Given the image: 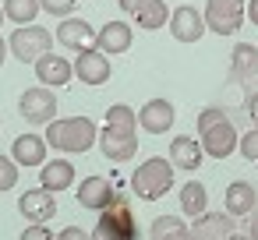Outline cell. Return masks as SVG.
Wrapping results in <instances>:
<instances>
[{
  "instance_id": "8fae6325",
  "label": "cell",
  "mask_w": 258,
  "mask_h": 240,
  "mask_svg": "<svg viewBox=\"0 0 258 240\" xmlns=\"http://www.w3.org/2000/svg\"><path fill=\"white\" fill-rule=\"evenodd\" d=\"M18 212H22V219H29V226H46V219L57 215V201L50 191L36 187V191H25L18 198Z\"/></svg>"
},
{
  "instance_id": "f546056e",
  "label": "cell",
  "mask_w": 258,
  "mask_h": 240,
  "mask_svg": "<svg viewBox=\"0 0 258 240\" xmlns=\"http://www.w3.org/2000/svg\"><path fill=\"white\" fill-rule=\"evenodd\" d=\"M39 4H43V11L53 15V18H71V11H75L78 0H39Z\"/></svg>"
},
{
  "instance_id": "cb8c5ba5",
  "label": "cell",
  "mask_w": 258,
  "mask_h": 240,
  "mask_svg": "<svg viewBox=\"0 0 258 240\" xmlns=\"http://www.w3.org/2000/svg\"><path fill=\"white\" fill-rule=\"evenodd\" d=\"M39 11H43L39 0H4V15H8V22H18V29L32 25Z\"/></svg>"
},
{
  "instance_id": "ac0fdd59",
  "label": "cell",
  "mask_w": 258,
  "mask_h": 240,
  "mask_svg": "<svg viewBox=\"0 0 258 240\" xmlns=\"http://www.w3.org/2000/svg\"><path fill=\"white\" fill-rule=\"evenodd\" d=\"M11 159L18 166H46V138L43 134H18L11 145Z\"/></svg>"
},
{
  "instance_id": "3957f363",
  "label": "cell",
  "mask_w": 258,
  "mask_h": 240,
  "mask_svg": "<svg viewBox=\"0 0 258 240\" xmlns=\"http://www.w3.org/2000/svg\"><path fill=\"white\" fill-rule=\"evenodd\" d=\"M170 187H173V163L163 159V155L145 159V163L135 170V177H131V191H135V198H142V201H159Z\"/></svg>"
},
{
  "instance_id": "52a82bcc",
  "label": "cell",
  "mask_w": 258,
  "mask_h": 240,
  "mask_svg": "<svg viewBox=\"0 0 258 240\" xmlns=\"http://www.w3.org/2000/svg\"><path fill=\"white\" fill-rule=\"evenodd\" d=\"M205 25L216 36H233L244 25V0H209L205 4Z\"/></svg>"
},
{
  "instance_id": "2e32d148",
  "label": "cell",
  "mask_w": 258,
  "mask_h": 240,
  "mask_svg": "<svg viewBox=\"0 0 258 240\" xmlns=\"http://www.w3.org/2000/svg\"><path fill=\"white\" fill-rule=\"evenodd\" d=\"M36 78H39V85H46V89H60V85H68V82L75 78V64L64 60L60 53H46V57L36 64Z\"/></svg>"
},
{
  "instance_id": "5b68a950",
  "label": "cell",
  "mask_w": 258,
  "mask_h": 240,
  "mask_svg": "<svg viewBox=\"0 0 258 240\" xmlns=\"http://www.w3.org/2000/svg\"><path fill=\"white\" fill-rule=\"evenodd\" d=\"M57 36H50L43 25H25V29H15L11 32V39H8V46H11V53L22 60V64H39L46 53H50V43H53Z\"/></svg>"
},
{
  "instance_id": "d590c367",
  "label": "cell",
  "mask_w": 258,
  "mask_h": 240,
  "mask_svg": "<svg viewBox=\"0 0 258 240\" xmlns=\"http://www.w3.org/2000/svg\"><path fill=\"white\" fill-rule=\"evenodd\" d=\"M247 22L258 25V0H247Z\"/></svg>"
},
{
  "instance_id": "1f68e13d",
  "label": "cell",
  "mask_w": 258,
  "mask_h": 240,
  "mask_svg": "<svg viewBox=\"0 0 258 240\" xmlns=\"http://www.w3.org/2000/svg\"><path fill=\"white\" fill-rule=\"evenodd\" d=\"M22 240H57V233H50L46 226H29L22 233Z\"/></svg>"
},
{
  "instance_id": "836d02e7",
  "label": "cell",
  "mask_w": 258,
  "mask_h": 240,
  "mask_svg": "<svg viewBox=\"0 0 258 240\" xmlns=\"http://www.w3.org/2000/svg\"><path fill=\"white\" fill-rule=\"evenodd\" d=\"M244 110H247V117H251V124L258 127V92H254V96L247 99V106H244Z\"/></svg>"
},
{
  "instance_id": "7c38bea8",
  "label": "cell",
  "mask_w": 258,
  "mask_h": 240,
  "mask_svg": "<svg viewBox=\"0 0 258 240\" xmlns=\"http://www.w3.org/2000/svg\"><path fill=\"white\" fill-rule=\"evenodd\" d=\"M191 233L195 240H226L237 233V219L223 208V212H205L198 219H191Z\"/></svg>"
},
{
  "instance_id": "f35d334b",
  "label": "cell",
  "mask_w": 258,
  "mask_h": 240,
  "mask_svg": "<svg viewBox=\"0 0 258 240\" xmlns=\"http://www.w3.org/2000/svg\"><path fill=\"white\" fill-rule=\"evenodd\" d=\"M226 240H247V236H244V233H233V236H226Z\"/></svg>"
},
{
  "instance_id": "83f0119b",
  "label": "cell",
  "mask_w": 258,
  "mask_h": 240,
  "mask_svg": "<svg viewBox=\"0 0 258 240\" xmlns=\"http://www.w3.org/2000/svg\"><path fill=\"white\" fill-rule=\"evenodd\" d=\"M247 163H258V127H251L247 134H240V148H237Z\"/></svg>"
},
{
  "instance_id": "d4e9b609",
  "label": "cell",
  "mask_w": 258,
  "mask_h": 240,
  "mask_svg": "<svg viewBox=\"0 0 258 240\" xmlns=\"http://www.w3.org/2000/svg\"><path fill=\"white\" fill-rule=\"evenodd\" d=\"M180 229H187V222H184L180 215H159V219H152V226H149V240H163V236L180 233Z\"/></svg>"
},
{
  "instance_id": "e575fe53",
  "label": "cell",
  "mask_w": 258,
  "mask_h": 240,
  "mask_svg": "<svg viewBox=\"0 0 258 240\" xmlns=\"http://www.w3.org/2000/svg\"><path fill=\"white\" fill-rule=\"evenodd\" d=\"M247 240H258V208H254L251 219H247Z\"/></svg>"
},
{
  "instance_id": "d6986e66",
  "label": "cell",
  "mask_w": 258,
  "mask_h": 240,
  "mask_svg": "<svg viewBox=\"0 0 258 240\" xmlns=\"http://www.w3.org/2000/svg\"><path fill=\"white\" fill-rule=\"evenodd\" d=\"M202 159H205V148H202V141H195L191 134H177V138L170 141V163H173V166L195 173V170L202 166Z\"/></svg>"
},
{
  "instance_id": "ab89813d",
  "label": "cell",
  "mask_w": 258,
  "mask_h": 240,
  "mask_svg": "<svg viewBox=\"0 0 258 240\" xmlns=\"http://www.w3.org/2000/svg\"><path fill=\"white\" fill-rule=\"evenodd\" d=\"M4 18H8V15H4V4H0V25H4Z\"/></svg>"
},
{
  "instance_id": "4316f807",
  "label": "cell",
  "mask_w": 258,
  "mask_h": 240,
  "mask_svg": "<svg viewBox=\"0 0 258 240\" xmlns=\"http://www.w3.org/2000/svg\"><path fill=\"white\" fill-rule=\"evenodd\" d=\"M18 184V163L11 155H0V191H11Z\"/></svg>"
},
{
  "instance_id": "74e56055",
  "label": "cell",
  "mask_w": 258,
  "mask_h": 240,
  "mask_svg": "<svg viewBox=\"0 0 258 240\" xmlns=\"http://www.w3.org/2000/svg\"><path fill=\"white\" fill-rule=\"evenodd\" d=\"M11 53V46H8V39H0V64H4V57Z\"/></svg>"
},
{
  "instance_id": "5bb4252c",
  "label": "cell",
  "mask_w": 258,
  "mask_h": 240,
  "mask_svg": "<svg viewBox=\"0 0 258 240\" xmlns=\"http://www.w3.org/2000/svg\"><path fill=\"white\" fill-rule=\"evenodd\" d=\"M75 74H78V82H85V85H103V82H110L113 67H110L106 53H99V50L92 46V50H82V53H78Z\"/></svg>"
},
{
  "instance_id": "7a4b0ae2",
  "label": "cell",
  "mask_w": 258,
  "mask_h": 240,
  "mask_svg": "<svg viewBox=\"0 0 258 240\" xmlns=\"http://www.w3.org/2000/svg\"><path fill=\"white\" fill-rule=\"evenodd\" d=\"M46 141L60 152H89L92 145H99V127L92 117H60L50 124Z\"/></svg>"
},
{
  "instance_id": "484cf974",
  "label": "cell",
  "mask_w": 258,
  "mask_h": 240,
  "mask_svg": "<svg viewBox=\"0 0 258 240\" xmlns=\"http://www.w3.org/2000/svg\"><path fill=\"white\" fill-rule=\"evenodd\" d=\"M170 15H173V11H170L166 4H156L152 11H145L142 18H135V25H138V29H145V32H152V29H163V25H170Z\"/></svg>"
},
{
  "instance_id": "f1b7e54d",
  "label": "cell",
  "mask_w": 258,
  "mask_h": 240,
  "mask_svg": "<svg viewBox=\"0 0 258 240\" xmlns=\"http://www.w3.org/2000/svg\"><path fill=\"white\" fill-rule=\"evenodd\" d=\"M120 4V11L124 15H131V18H142L145 11H152L156 4H163V0H117Z\"/></svg>"
},
{
  "instance_id": "d6a6232c",
  "label": "cell",
  "mask_w": 258,
  "mask_h": 240,
  "mask_svg": "<svg viewBox=\"0 0 258 240\" xmlns=\"http://www.w3.org/2000/svg\"><path fill=\"white\" fill-rule=\"evenodd\" d=\"M57 240H92V233H85L82 226H64L57 233Z\"/></svg>"
},
{
  "instance_id": "30bf717a",
  "label": "cell",
  "mask_w": 258,
  "mask_h": 240,
  "mask_svg": "<svg viewBox=\"0 0 258 240\" xmlns=\"http://www.w3.org/2000/svg\"><path fill=\"white\" fill-rule=\"evenodd\" d=\"M75 194H78V205L89 208V212H106L113 205V198H117V191H113V184L106 177H85Z\"/></svg>"
},
{
  "instance_id": "4dcf8cb0",
  "label": "cell",
  "mask_w": 258,
  "mask_h": 240,
  "mask_svg": "<svg viewBox=\"0 0 258 240\" xmlns=\"http://www.w3.org/2000/svg\"><path fill=\"white\" fill-rule=\"evenodd\" d=\"M226 113H223V106H205L202 113H198V131H205V127H212L216 120H223Z\"/></svg>"
},
{
  "instance_id": "9a60e30c",
  "label": "cell",
  "mask_w": 258,
  "mask_h": 240,
  "mask_svg": "<svg viewBox=\"0 0 258 240\" xmlns=\"http://www.w3.org/2000/svg\"><path fill=\"white\" fill-rule=\"evenodd\" d=\"M57 43L64 46V50H92L96 46V32H92V25L89 22H82V18H64L60 25H57Z\"/></svg>"
},
{
  "instance_id": "277c9868",
  "label": "cell",
  "mask_w": 258,
  "mask_h": 240,
  "mask_svg": "<svg viewBox=\"0 0 258 240\" xmlns=\"http://www.w3.org/2000/svg\"><path fill=\"white\" fill-rule=\"evenodd\" d=\"M92 240H138V222H135V212H131L127 194L117 191L113 205L106 212H99V222L92 229Z\"/></svg>"
},
{
  "instance_id": "4fadbf2b",
  "label": "cell",
  "mask_w": 258,
  "mask_h": 240,
  "mask_svg": "<svg viewBox=\"0 0 258 240\" xmlns=\"http://www.w3.org/2000/svg\"><path fill=\"white\" fill-rule=\"evenodd\" d=\"M177 120V110L170 99H149L142 110H138V127L149 131V134H166Z\"/></svg>"
},
{
  "instance_id": "603a6c76",
  "label": "cell",
  "mask_w": 258,
  "mask_h": 240,
  "mask_svg": "<svg viewBox=\"0 0 258 240\" xmlns=\"http://www.w3.org/2000/svg\"><path fill=\"white\" fill-rule=\"evenodd\" d=\"M230 74L233 78H254L258 74V46L254 43H237L230 53Z\"/></svg>"
},
{
  "instance_id": "6da1fadb",
  "label": "cell",
  "mask_w": 258,
  "mask_h": 240,
  "mask_svg": "<svg viewBox=\"0 0 258 240\" xmlns=\"http://www.w3.org/2000/svg\"><path fill=\"white\" fill-rule=\"evenodd\" d=\"M135 127H138L135 110L124 106V103H113V106L106 110V127L99 131V152H103L110 163H127V159H135V152H138V134H135Z\"/></svg>"
},
{
  "instance_id": "ba28073f",
  "label": "cell",
  "mask_w": 258,
  "mask_h": 240,
  "mask_svg": "<svg viewBox=\"0 0 258 240\" xmlns=\"http://www.w3.org/2000/svg\"><path fill=\"white\" fill-rule=\"evenodd\" d=\"M202 138V148H205V155H212V159H226V155H233L237 148H240V134H237V127L223 117V120H216L212 127H205V131H198Z\"/></svg>"
},
{
  "instance_id": "8d00e7d4",
  "label": "cell",
  "mask_w": 258,
  "mask_h": 240,
  "mask_svg": "<svg viewBox=\"0 0 258 240\" xmlns=\"http://www.w3.org/2000/svg\"><path fill=\"white\" fill-rule=\"evenodd\" d=\"M163 240H195V233H191V226H187V229H180V233H170V236H163Z\"/></svg>"
},
{
  "instance_id": "ffe728a7",
  "label": "cell",
  "mask_w": 258,
  "mask_h": 240,
  "mask_svg": "<svg viewBox=\"0 0 258 240\" xmlns=\"http://www.w3.org/2000/svg\"><path fill=\"white\" fill-rule=\"evenodd\" d=\"M75 184V166L68 159H50L46 166H39V187L57 194V191H68Z\"/></svg>"
},
{
  "instance_id": "8992f818",
  "label": "cell",
  "mask_w": 258,
  "mask_h": 240,
  "mask_svg": "<svg viewBox=\"0 0 258 240\" xmlns=\"http://www.w3.org/2000/svg\"><path fill=\"white\" fill-rule=\"evenodd\" d=\"M57 106L60 103H57L53 89H46V85L25 89L22 99H18V113H22L25 124H53L57 120Z\"/></svg>"
},
{
  "instance_id": "44dd1931",
  "label": "cell",
  "mask_w": 258,
  "mask_h": 240,
  "mask_svg": "<svg viewBox=\"0 0 258 240\" xmlns=\"http://www.w3.org/2000/svg\"><path fill=\"white\" fill-rule=\"evenodd\" d=\"M226 212L233 215V219H240V215H251L254 208H258V191L247 184V180H233L230 187H226Z\"/></svg>"
},
{
  "instance_id": "7402d4cb",
  "label": "cell",
  "mask_w": 258,
  "mask_h": 240,
  "mask_svg": "<svg viewBox=\"0 0 258 240\" xmlns=\"http://www.w3.org/2000/svg\"><path fill=\"white\" fill-rule=\"evenodd\" d=\"M180 208H184L187 219L205 215V212H209V187L198 184V180H187V184L180 187Z\"/></svg>"
},
{
  "instance_id": "e0dca14e",
  "label": "cell",
  "mask_w": 258,
  "mask_h": 240,
  "mask_svg": "<svg viewBox=\"0 0 258 240\" xmlns=\"http://www.w3.org/2000/svg\"><path fill=\"white\" fill-rule=\"evenodd\" d=\"M131 39H135V32H131L127 22H106V25L96 32V50H99V53L106 50V57H110V53H127V50H131Z\"/></svg>"
},
{
  "instance_id": "9c48e42d",
  "label": "cell",
  "mask_w": 258,
  "mask_h": 240,
  "mask_svg": "<svg viewBox=\"0 0 258 240\" xmlns=\"http://www.w3.org/2000/svg\"><path fill=\"white\" fill-rule=\"evenodd\" d=\"M205 15L202 11H195L191 4H180V8H173V15H170V36L177 39V43H198L202 36H205Z\"/></svg>"
}]
</instances>
